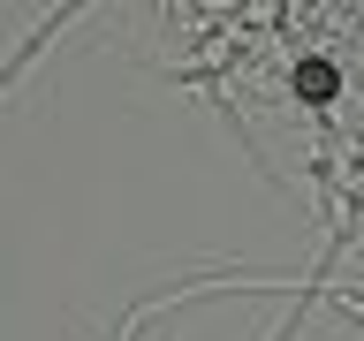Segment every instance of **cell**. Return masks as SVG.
Here are the masks:
<instances>
[{
	"label": "cell",
	"instance_id": "1",
	"mask_svg": "<svg viewBox=\"0 0 364 341\" xmlns=\"http://www.w3.org/2000/svg\"><path fill=\"white\" fill-rule=\"evenodd\" d=\"M296 91H304V99H326V91H334V68H326V61H304V68H296Z\"/></svg>",
	"mask_w": 364,
	"mask_h": 341
}]
</instances>
